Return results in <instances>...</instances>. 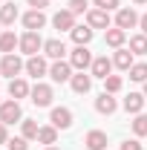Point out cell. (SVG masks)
<instances>
[{"instance_id": "cell-1", "label": "cell", "mask_w": 147, "mask_h": 150, "mask_svg": "<svg viewBox=\"0 0 147 150\" xmlns=\"http://www.w3.org/2000/svg\"><path fill=\"white\" fill-rule=\"evenodd\" d=\"M43 49V38H40V32H23L20 35V52L23 55H37Z\"/></svg>"}, {"instance_id": "cell-2", "label": "cell", "mask_w": 147, "mask_h": 150, "mask_svg": "<svg viewBox=\"0 0 147 150\" xmlns=\"http://www.w3.org/2000/svg\"><path fill=\"white\" fill-rule=\"evenodd\" d=\"M23 69H26V64H23L15 52H12V55H3V61H0V75H3V78H18Z\"/></svg>"}, {"instance_id": "cell-3", "label": "cell", "mask_w": 147, "mask_h": 150, "mask_svg": "<svg viewBox=\"0 0 147 150\" xmlns=\"http://www.w3.org/2000/svg\"><path fill=\"white\" fill-rule=\"evenodd\" d=\"M92 52L87 49V46H75L72 52H69V64H72V69H78V72H84L87 67H92Z\"/></svg>"}, {"instance_id": "cell-4", "label": "cell", "mask_w": 147, "mask_h": 150, "mask_svg": "<svg viewBox=\"0 0 147 150\" xmlns=\"http://www.w3.org/2000/svg\"><path fill=\"white\" fill-rule=\"evenodd\" d=\"M49 78H52L55 84L69 81V78H72V64L64 61V58H61V61H52V64H49Z\"/></svg>"}, {"instance_id": "cell-5", "label": "cell", "mask_w": 147, "mask_h": 150, "mask_svg": "<svg viewBox=\"0 0 147 150\" xmlns=\"http://www.w3.org/2000/svg\"><path fill=\"white\" fill-rule=\"evenodd\" d=\"M29 95H32V104H35V107H49L52 98H55L52 87H49V84H40V81L32 87V93H29Z\"/></svg>"}, {"instance_id": "cell-6", "label": "cell", "mask_w": 147, "mask_h": 150, "mask_svg": "<svg viewBox=\"0 0 147 150\" xmlns=\"http://www.w3.org/2000/svg\"><path fill=\"white\" fill-rule=\"evenodd\" d=\"M0 121L3 124H15V121H23V112H20V104L12 98V101H3L0 104Z\"/></svg>"}, {"instance_id": "cell-7", "label": "cell", "mask_w": 147, "mask_h": 150, "mask_svg": "<svg viewBox=\"0 0 147 150\" xmlns=\"http://www.w3.org/2000/svg\"><path fill=\"white\" fill-rule=\"evenodd\" d=\"M49 121H52V127H58V130H69L72 127V110L69 107H55L52 115H49Z\"/></svg>"}, {"instance_id": "cell-8", "label": "cell", "mask_w": 147, "mask_h": 150, "mask_svg": "<svg viewBox=\"0 0 147 150\" xmlns=\"http://www.w3.org/2000/svg\"><path fill=\"white\" fill-rule=\"evenodd\" d=\"M23 26H26V32H40L43 26H46V15L40 12V9H32V12H26L23 15Z\"/></svg>"}, {"instance_id": "cell-9", "label": "cell", "mask_w": 147, "mask_h": 150, "mask_svg": "<svg viewBox=\"0 0 147 150\" xmlns=\"http://www.w3.org/2000/svg\"><path fill=\"white\" fill-rule=\"evenodd\" d=\"M87 26L92 29H110V12H104V9H90L87 12Z\"/></svg>"}, {"instance_id": "cell-10", "label": "cell", "mask_w": 147, "mask_h": 150, "mask_svg": "<svg viewBox=\"0 0 147 150\" xmlns=\"http://www.w3.org/2000/svg\"><path fill=\"white\" fill-rule=\"evenodd\" d=\"M52 26H55L58 32H72L75 29V15L69 9H61V12H55V18H52Z\"/></svg>"}, {"instance_id": "cell-11", "label": "cell", "mask_w": 147, "mask_h": 150, "mask_svg": "<svg viewBox=\"0 0 147 150\" xmlns=\"http://www.w3.org/2000/svg\"><path fill=\"white\" fill-rule=\"evenodd\" d=\"M26 75H32V78H43V75H49V64H46V58L32 55L29 61H26Z\"/></svg>"}, {"instance_id": "cell-12", "label": "cell", "mask_w": 147, "mask_h": 150, "mask_svg": "<svg viewBox=\"0 0 147 150\" xmlns=\"http://www.w3.org/2000/svg\"><path fill=\"white\" fill-rule=\"evenodd\" d=\"M43 55H46V58H52V61H61V58L66 55V43H64L61 38L43 40Z\"/></svg>"}, {"instance_id": "cell-13", "label": "cell", "mask_w": 147, "mask_h": 150, "mask_svg": "<svg viewBox=\"0 0 147 150\" xmlns=\"http://www.w3.org/2000/svg\"><path fill=\"white\" fill-rule=\"evenodd\" d=\"M115 26L118 29H133V26H139V15H136V9H118L115 12Z\"/></svg>"}, {"instance_id": "cell-14", "label": "cell", "mask_w": 147, "mask_h": 150, "mask_svg": "<svg viewBox=\"0 0 147 150\" xmlns=\"http://www.w3.org/2000/svg\"><path fill=\"white\" fill-rule=\"evenodd\" d=\"M90 75H92V78H101V81H104L107 75H112V61H110L107 55L95 58V61H92V67H90Z\"/></svg>"}, {"instance_id": "cell-15", "label": "cell", "mask_w": 147, "mask_h": 150, "mask_svg": "<svg viewBox=\"0 0 147 150\" xmlns=\"http://www.w3.org/2000/svg\"><path fill=\"white\" fill-rule=\"evenodd\" d=\"M95 110L101 112V115H112V112L118 110V101H115L110 93H101L98 98H95Z\"/></svg>"}, {"instance_id": "cell-16", "label": "cell", "mask_w": 147, "mask_h": 150, "mask_svg": "<svg viewBox=\"0 0 147 150\" xmlns=\"http://www.w3.org/2000/svg\"><path fill=\"white\" fill-rule=\"evenodd\" d=\"M87 150H107V133L104 130H90L87 139H84Z\"/></svg>"}, {"instance_id": "cell-17", "label": "cell", "mask_w": 147, "mask_h": 150, "mask_svg": "<svg viewBox=\"0 0 147 150\" xmlns=\"http://www.w3.org/2000/svg\"><path fill=\"white\" fill-rule=\"evenodd\" d=\"M15 49H20V38L12 32V29H6L3 35H0V52L3 55H12Z\"/></svg>"}, {"instance_id": "cell-18", "label": "cell", "mask_w": 147, "mask_h": 150, "mask_svg": "<svg viewBox=\"0 0 147 150\" xmlns=\"http://www.w3.org/2000/svg\"><path fill=\"white\" fill-rule=\"evenodd\" d=\"M104 40H107V46H112V49H121L124 40H127V32L118 29V26H110V29L104 32Z\"/></svg>"}, {"instance_id": "cell-19", "label": "cell", "mask_w": 147, "mask_h": 150, "mask_svg": "<svg viewBox=\"0 0 147 150\" xmlns=\"http://www.w3.org/2000/svg\"><path fill=\"white\" fill-rule=\"evenodd\" d=\"M69 87H72L78 95L90 93V87H92V75H87V72H75L72 78H69Z\"/></svg>"}, {"instance_id": "cell-20", "label": "cell", "mask_w": 147, "mask_h": 150, "mask_svg": "<svg viewBox=\"0 0 147 150\" xmlns=\"http://www.w3.org/2000/svg\"><path fill=\"white\" fill-rule=\"evenodd\" d=\"M136 61H133V52L130 49H115V55H112V67H118V69H124V72H130V67H133Z\"/></svg>"}, {"instance_id": "cell-21", "label": "cell", "mask_w": 147, "mask_h": 150, "mask_svg": "<svg viewBox=\"0 0 147 150\" xmlns=\"http://www.w3.org/2000/svg\"><path fill=\"white\" fill-rule=\"evenodd\" d=\"M144 93H130L127 98H124V110L127 112H133V115H139V112L144 110Z\"/></svg>"}, {"instance_id": "cell-22", "label": "cell", "mask_w": 147, "mask_h": 150, "mask_svg": "<svg viewBox=\"0 0 147 150\" xmlns=\"http://www.w3.org/2000/svg\"><path fill=\"white\" fill-rule=\"evenodd\" d=\"M29 93H32V87H29L23 78H12V81H9V95H12L15 101H18V98H26Z\"/></svg>"}, {"instance_id": "cell-23", "label": "cell", "mask_w": 147, "mask_h": 150, "mask_svg": "<svg viewBox=\"0 0 147 150\" xmlns=\"http://www.w3.org/2000/svg\"><path fill=\"white\" fill-rule=\"evenodd\" d=\"M69 35H72L75 46H87V43L92 40V35H95V29H92V26H75Z\"/></svg>"}, {"instance_id": "cell-24", "label": "cell", "mask_w": 147, "mask_h": 150, "mask_svg": "<svg viewBox=\"0 0 147 150\" xmlns=\"http://www.w3.org/2000/svg\"><path fill=\"white\" fill-rule=\"evenodd\" d=\"M18 18H20V12H18L15 3H3V6H0V23H3V26H12Z\"/></svg>"}, {"instance_id": "cell-25", "label": "cell", "mask_w": 147, "mask_h": 150, "mask_svg": "<svg viewBox=\"0 0 147 150\" xmlns=\"http://www.w3.org/2000/svg\"><path fill=\"white\" fill-rule=\"evenodd\" d=\"M37 142L46 144V147H52L58 142V127H52V124H49V127H40V130H37Z\"/></svg>"}, {"instance_id": "cell-26", "label": "cell", "mask_w": 147, "mask_h": 150, "mask_svg": "<svg viewBox=\"0 0 147 150\" xmlns=\"http://www.w3.org/2000/svg\"><path fill=\"white\" fill-rule=\"evenodd\" d=\"M130 52L133 55H147V35H133L130 38Z\"/></svg>"}, {"instance_id": "cell-27", "label": "cell", "mask_w": 147, "mask_h": 150, "mask_svg": "<svg viewBox=\"0 0 147 150\" xmlns=\"http://www.w3.org/2000/svg\"><path fill=\"white\" fill-rule=\"evenodd\" d=\"M121 87H124L121 75H107V78H104V93L115 95V93H121Z\"/></svg>"}, {"instance_id": "cell-28", "label": "cell", "mask_w": 147, "mask_h": 150, "mask_svg": "<svg viewBox=\"0 0 147 150\" xmlns=\"http://www.w3.org/2000/svg\"><path fill=\"white\" fill-rule=\"evenodd\" d=\"M130 81H139V84L147 81V64H144V61H139V64L130 67Z\"/></svg>"}, {"instance_id": "cell-29", "label": "cell", "mask_w": 147, "mask_h": 150, "mask_svg": "<svg viewBox=\"0 0 147 150\" xmlns=\"http://www.w3.org/2000/svg\"><path fill=\"white\" fill-rule=\"evenodd\" d=\"M20 130H23V139H37V121H32V118H23L20 121Z\"/></svg>"}, {"instance_id": "cell-30", "label": "cell", "mask_w": 147, "mask_h": 150, "mask_svg": "<svg viewBox=\"0 0 147 150\" xmlns=\"http://www.w3.org/2000/svg\"><path fill=\"white\" fill-rule=\"evenodd\" d=\"M133 133L141 139V136H147V115L144 112H139L136 118H133Z\"/></svg>"}, {"instance_id": "cell-31", "label": "cell", "mask_w": 147, "mask_h": 150, "mask_svg": "<svg viewBox=\"0 0 147 150\" xmlns=\"http://www.w3.org/2000/svg\"><path fill=\"white\" fill-rule=\"evenodd\" d=\"M6 147H9V150H29V139H23V136L9 139V142H6Z\"/></svg>"}, {"instance_id": "cell-32", "label": "cell", "mask_w": 147, "mask_h": 150, "mask_svg": "<svg viewBox=\"0 0 147 150\" xmlns=\"http://www.w3.org/2000/svg\"><path fill=\"white\" fill-rule=\"evenodd\" d=\"M69 12L72 15H84V12H90V3L87 0H69Z\"/></svg>"}, {"instance_id": "cell-33", "label": "cell", "mask_w": 147, "mask_h": 150, "mask_svg": "<svg viewBox=\"0 0 147 150\" xmlns=\"http://www.w3.org/2000/svg\"><path fill=\"white\" fill-rule=\"evenodd\" d=\"M95 9H104V12H112V9H118V0H95Z\"/></svg>"}, {"instance_id": "cell-34", "label": "cell", "mask_w": 147, "mask_h": 150, "mask_svg": "<svg viewBox=\"0 0 147 150\" xmlns=\"http://www.w3.org/2000/svg\"><path fill=\"white\" fill-rule=\"evenodd\" d=\"M121 150H144V147H141V142H139V139H127V142L121 144Z\"/></svg>"}, {"instance_id": "cell-35", "label": "cell", "mask_w": 147, "mask_h": 150, "mask_svg": "<svg viewBox=\"0 0 147 150\" xmlns=\"http://www.w3.org/2000/svg\"><path fill=\"white\" fill-rule=\"evenodd\" d=\"M26 3H29L32 9H40V12H43V9L49 6V0H26Z\"/></svg>"}, {"instance_id": "cell-36", "label": "cell", "mask_w": 147, "mask_h": 150, "mask_svg": "<svg viewBox=\"0 0 147 150\" xmlns=\"http://www.w3.org/2000/svg\"><path fill=\"white\" fill-rule=\"evenodd\" d=\"M6 142H9V133H6V124L0 121V144H6Z\"/></svg>"}, {"instance_id": "cell-37", "label": "cell", "mask_w": 147, "mask_h": 150, "mask_svg": "<svg viewBox=\"0 0 147 150\" xmlns=\"http://www.w3.org/2000/svg\"><path fill=\"white\" fill-rule=\"evenodd\" d=\"M139 26H141V35H147V15H141V18H139Z\"/></svg>"}, {"instance_id": "cell-38", "label": "cell", "mask_w": 147, "mask_h": 150, "mask_svg": "<svg viewBox=\"0 0 147 150\" xmlns=\"http://www.w3.org/2000/svg\"><path fill=\"white\" fill-rule=\"evenodd\" d=\"M133 3H139V6H141V3H147V0H133Z\"/></svg>"}, {"instance_id": "cell-39", "label": "cell", "mask_w": 147, "mask_h": 150, "mask_svg": "<svg viewBox=\"0 0 147 150\" xmlns=\"http://www.w3.org/2000/svg\"><path fill=\"white\" fill-rule=\"evenodd\" d=\"M144 98H147V81H144Z\"/></svg>"}, {"instance_id": "cell-40", "label": "cell", "mask_w": 147, "mask_h": 150, "mask_svg": "<svg viewBox=\"0 0 147 150\" xmlns=\"http://www.w3.org/2000/svg\"><path fill=\"white\" fill-rule=\"evenodd\" d=\"M46 150H58V147H46Z\"/></svg>"}, {"instance_id": "cell-41", "label": "cell", "mask_w": 147, "mask_h": 150, "mask_svg": "<svg viewBox=\"0 0 147 150\" xmlns=\"http://www.w3.org/2000/svg\"><path fill=\"white\" fill-rule=\"evenodd\" d=\"M0 26H3V23H0ZM0 35H3V29H0Z\"/></svg>"}, {"instance_id": "cell-42", "label": "cell", "mask_w": 147, "mask_h": 150, "mask_svg": "<svg viewBox=\"0 0 147 150\" xmlns=\"http://www.w3.org/2000/svg\"><path fill=\"white\" fill-rule=\"evenodd\" d=\"M0 104H3V101H0Z\"/></svg>"}, {"instance_id": "cell-43", "label": "cell", "mask_w": 147, "mask_h": 150, "mask_svg": "<svg viewBox=\"0 0 147 150\" xmlns=\"http://www.w3.org/2000/svg\"><path fill=\"white\" fill-rule=\"evenodd\" d=\"M0 78H3V75H0Z\"/></svg>"}]
</instances>
